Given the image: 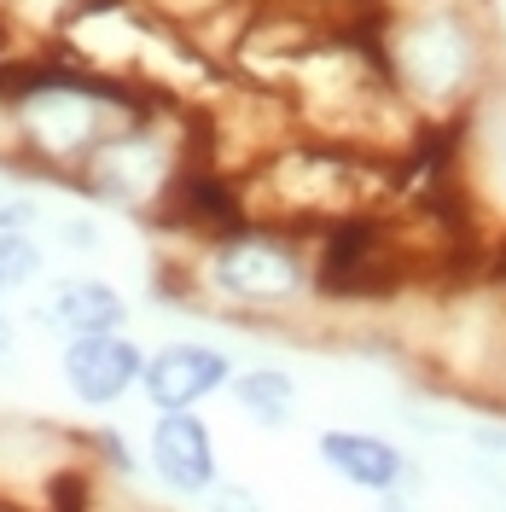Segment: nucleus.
<instances>
[{"label": "nucleus", "instance_id": "f257e3e1", "mask_svg": "<svg viewBox=\"0 0 506 512\" xmlns=\"http://www.w3.org/2000/svg\"><path fill=\"white\" fill-rule=\"evenodd\" d=\"M373 35L419 123H460L495 82H506V41L489 0H396Z\"/></svg>", "mask_w": 506, "mask_h": 512}, {"label": "nucleus", "instance_id": "f03ea898", "mask_svg": "<svg viewBox=\"0 0 506 512\" xmlns=\"http://www.w3.org/2000/svg\"><path fill=\"white\" fill-rule=\"evenodd\" d=\"M0 94L18 117L24 169L53 175V181H70L99 152V140L117 134L128 117L163 105V94L123 82V76H105L94 64H76L59 47L53 53H18Z\"/></svg>", "mask_w": 506, "mask_h": 512}, {"label": "nucleus", "instance_id": "7ed1b4c3", "mask_svg": "<svg viewBox=\"0 0 506 512\" xmlns=\"http://www.w3.org/2000/svg\"><path fill=\"white\" fill-rule=\"evenodd\" d=\"M198 309L233 320H291L315 309V268H309V233L303 227L251 216L222 239L187 256Z\"/></svg>", "mask_w": 506, "mask_h": 512}, {"label": "nucleus", "instance_id": "20e7f679", "mask_svg": "<svg viewBox=\"0 0 506 512\" xmlns=\"http://www.w3.org/2000/svg\"><path fill=\"white\" fill-rule=\"evenodd\" d=\"M245 187L256 216L315 233L344 210L390 204V158L344 140H320V134H291L280 152H268L245 175Z\"/></svg>", "mask_w": 506, "mask_h": 512}, {"label": "nucleus", "instance_id": "39448f33", "mask_svg": "<svg viewBox=\"0 0 506 512\" xmlns=\"http://www.w3.org/2000/svg\"><path fill=\"white\" fill-rule=\"evenodd\" d=\"M198 146H204V134H198L192 105L163 99L152 111L128 117L117 134H105L94 158L70 175V187L82 198H94V204H105V210H128V216L146 222Z\"/></svg>", "mask_w": 506, "mask_h": 512}, {"label": "nucleus", "instance_id": "423d86ee", "mask_svg": "<svg viewBox=\"0 0 506 512\" xmlns=\"http://www.w3.org/2000/svg\"><path fill=\"white\" fill-rule=\"evenodd\" d=\"M256 210H251V187H245V175H233L222 163L210 158L204 146L181 163V175L169 181L163 192V204L146 216V222L169 233V239H187L192 251L198 245H210V239H222L233 227H245Z\"/></svg>", "mask_w": 506, "mask_h": 512}, {"label": "nucleus", "instance_id": "0eeeda50", "mask_svg": "<svg viewBox=\"0 0 506 512\" xmlns=\"http://www.w3.org/2000/svg\"><path fill=\"white\" fill-rule=\"evenodd\" d=\"M140 373H146V350L128 332H82V338L59 344V379L70 390V402L88 414L128 402L140 390Z\"/></svg>", "mask_w": 506, "mask_h": 512}, {"label": "nucleus", "instance_id": "6e6552de", "mask_svg": "<svg viewBox=\"0 0 506 512\" xmlns=\"http://www.w3.org/2000/svg\"><path fill=\"white\" fill-rule=\"evenodd\" d=\"M233 355L204 338H169L158 350H146V373H140V396L152 414H181V408H204L210 396H222L233 384Z\"/></svg>", "mask_w": 506, "mask_h": 512}, {"label": "nucleus", "instance_id": "1a4fd4ad", "mask_svg": "<svg viewBox=\"0 0 506 512\" xmlns=\"http://www.w3.org/2000/svg\"><path fill=\"white\" fill-rule=\"evenodd\" d=\"M146 466H152V478L175 501H204L222 483V448H216L210 419L198 414V408L158 414L152 431H146Z\"/></svg>", "mask_w": 506, "mask_h": 512}, {"label": "nucleus", "instance_id": "9d476101", "mask_svg": "<svg viewBox=\"0 0 506 512\" xmlns=\"http://www.w3.org/2000/svg\"><path fill=\"white\" fill-rule=\"evenodd\" d=\"M315 454L332 478L355 489V495H396V489H419V460L396 437L367 431V425H326L315 437Z\"/></svg>", "mask_w": 506, "mask_h": 512}, {"label": "nucleus", "instance_id": "9b49d317", "mask_svg": "<svg viewBox=\"0 0 506 512\" xmlns=\"http://www.w3.org/2000/svg\"><path fill=\"white\" fill-rule=\"evenodd\" d=\"M460 152H466V192L489 233H506V82H495L460 117Z\"/></svg>", "mask_w": 506, "mask_h": 512}, {"label": "nucleus", "instance_id": "f8f14e48", "mask_svg": "<svg viewBox=\"0 0 506 512\" xmlns=\"http://www.w3.org/2000/svg\"><path fill=\"white\" fill-rule=\"evenodd\" d=\"M35 326H47L53 338H82V332H123L128 326V297L99 274H70L35 297L30 309Z\"/></svg>", "mask_w": 506, "mask_h": 512}, {"label": "nucleus", "instance_id": "ddd939ff", "mask_svg": "<svg viewBox=\"0 0 506 512\" xmlns=\"http://www.w3.org/2000/svg\"><path fill=\"white\" fill-rule=\"evenodd\" d=\"M227 396H233V408L245 419H256L262 431H285L291 425V414H297V402H303V390H297V379L285 373V367H239L233 373V384H227Z\"/></svg>", "mask_w": 506, "mask_h": 512}, {"label": "nucleus", "instance_id": "4468645a", "mask_svg": "<svg viewBox=\"0 0 506 512\" xmlns=\"http://www.w3.org/2000/svg\"><path fill=\"white\" fill-rule=\"evenodd\" d=\"M41 274H47V245L30 227H0V303L35 291Z\"/></svg>", "mask_w": 506, "mask_h": 512}, {"label": "nucleus", "instance_id": "2eb2a0df", "mask_svg": "<svg viewBox=\"0 0 506 512\" xmlns=\"http://www.w3.org/2000/svg\"><path fill=\"white\" fill-rule=\"evenodd\" d=\"M76 448L88 454V466H94V472L134 478V448H128V437L117 431V425H94V431H82V437H76Z\"/></svg>", "mask_w": 506, "mask_h": 512}, {"label": "nucleus", "instance_id": "dca6fc26", "mask_svg": "<svg viewBox=\"0 0 506 512\" xmlns=\"http://www.w3.org/2000/svg\"><path fill=\"white\" fill-rule=\"evenodd\" d=\"M297 6L315 12L320 24H349V30H361V24H379L390 0H297Z\"/></svg>", "mask_w": 506, "mask_h": 512}, {"label": "nucleus", "instance_id": "f3484780", "mask_svg": "<svg viewBox=\"0 0 506 512\" xmlns=\"http://www.w3.org/2000/svg\"><path fill=\"white\" fill-rule=\"evenodd\" d=\"M204 512H268V507H262V495H256L251 483L222 478L210 495H204Z\"/></svg>", "mask_w": 506, "mask_h": 512}, {"label": "nucleus", "instance_id": "a211bd4d", "mask_svg": "<svg viewBox=\"0 0 506 512\" xmlns=\"http://www.w3.org/2000/svg\"><path fill=\"white\" fill-rule=\"evenodd\" d=\"M53 233H59V245L64 251H76V256H88L105 245V233H99L94 216H64V222H53Z\"/></svg>", "mask_w": 506, "mask_h": 512}, {"label": "nucleus", "instance_id": "6ab92c4d", "mask_svg": "<svg viewBox=\"0 0 506 512\" xmlns=\"http://www.w3.org/2000/svg\"><path fill=\"white\" fill-rule=\"evenodd\" d=\"M0 227H41V198L30 192H0Z\"/></svg>", "mask_w": 506, "mask_h": 512}, {"label": "nucleus", "instance_id": "aec40b11", "mask_svg": "<svg viewBox=\"0 0 506 512\" xmlns=\"http://www.w3.org/2000/svg\"><path fill=\"white\" fill-rule=\"evenodd\" d=\"M466 443L483 460H506V419H477V425H466Z\"/></svg>", "mask_w": 506, "mask_h": 512}, {"label": "nucleus", "instance_id": "412c9836", "mask_svg": "<svg viewBox=\"0 0 506 512\" xmlns=\"http://www.w3.org/2000/svg\"><path fill=\"white\" fill-rule=\"evenodd\" d=\"M373 512H419V489H396V495H373Z\"/></svg>", "mask_w": 506, "mask_h": 512}, {"label": "nucleus", "instance_id": "4be33fe9", "mask_svg": "<svg viewBox=\"0 0 506 512\" xmlns=\"http://www.w3.org/2000/svg\"><path fill=\"white\" fill-rule=\"evenodd\" d=\"M12 350H18V315H12V309L0 303V367L12 361Z\"/></svg>", "mask_w": 506, "mask_h": 512}]
</instances>
